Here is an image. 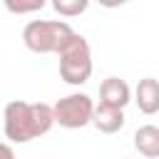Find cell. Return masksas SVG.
Returning <instances> with one entry per match:
<instances>
[{
	"label": "cell",
	"mask_w": 159,
	"mask_h": 159,
	"mask_svg": "<svg viewBox=\"0 0 159 159\" xmlns=\"http://www.w3.org/2000/svg\"><path fill=\"white\" fill-rule=\"evenodd\" d=\"M94 102L89 94L84 92H72L62 99H57L52 104L55 112V124H60L62 129H82L87 124H92V114H94Z\"/></svg>",
	"instance_id": "4"
},
{
	"label": "cell",
	"mask_w": 159,
	"mask_h": 159,
	"mask_svg": "<svg viewBox=\"0 0 159 159\" xmlns=\"http://www.w3.org/2000/svg\"><path fill=\"white\" fill-rule=\"evenodd\" d=\"M0 159H15V152L7 142H0Z\"/></svg>",
	"instance_id": "11"
},
{
	"label": "cell",
	"mask_w": 159,
	"mask_h": 159,
	"mask_svg": "<svg viewBox=\"0 0 159 159\" xmlns=\"http://www.w3.org/2000/svg\"><path fill=\"white\" fill-rule=\"evenodd\" d=\"M134 102L142 114H157L159 112V80L142 77L134 87Z\"/></svg>",
	"instance_id": "6"
},
{
	"label": "cell",
	"mask_w": 159,
	"mask_h": 159,
	"mask_svg": "<svg viewBox=\"0 0 159 159\" xmlns=\"http://www.w3.org/2000/svg\"><path fill=\"white\" fill-rule=\"evenodd\" d=\"M92 124L97 132L102 134H117L124 127V109H114V107H104L97 104L94 114H92Z\"/></svg>",
	"instance_id": "7"
},
{
	"label": "cell",
	"mask_w": 159,
	"mask_h": 159,
	"mask_svg": "<svg viewBox=\"0 0 159 159\" xmlns=\"http://www.w3.org/2000/svg\"><path fill=\"white\" fill-rule=\"evenodd\" d=\"M2 127L5 137L15 144H27L42 134H47L55 127V112L47 102H25L12 99L5 104L2 112Z\"/></svg>",
	"instance_id": "1"
},
{
	"label": "cell",
	"mask_w": 159,
	"mask_h": 159,
	"mask_svg": "<svg viewBox=\"0 0 159 159\" xmlns=\"http://www.w3.org/2000/svg\"><path fill=\"white\" fill-rule=\"evenodd\" d=\"M132 102V89L122 77H107L99 84V104L104 107H114V109H124Z\"/></svg>",
	"instance_id": "5"
},
{
	"label": "cell",
	"mask_w": 159,
	"mask_h": 159,
	"mask_svg": "<svg viewBox=\"0 0 159 159\" xmlns=\"http://www.w3.org/2000/svg\"><path fill=\"white\" fill-rule=\"evenodd\" d=\"M134 149L147 159H159V127L142 124L134 132Z\"/></svg>",
	"instance_id": "8"
},
{
	"label": "cell",
	"mask_w": 159,
	"mask_h": 159,
	"mask_svg": "<svg viewBox=\"0 0 159 159\" xmlns=\"http://www.w3.org/2000/svg\"><path fill=\"white\" fill-rule=\"evenodd\" d=\"M57 57H60V77L67 84L80 87L92 77V50L84 35L75 32L57 52Z\"/></svg>",
	"instance_id": "3"
},
{
	"label": "cell",
	"mask_w": 159,
	"mask_h": 159,
	"mask_svg": "<svg viewBox=\"0 0 159 159\" xmlns=\"http://www.w3.org/2000/svg\"><path fill=\"white\" fill-rule=\"evenodd\" d=\"M5 7H7L10 12H15V15H25V12L42 10V7H45V0H30V2H12V0H7Z\"/></svg>",
	"instance_id": "10"
},
{
	"label": "cell",
	"mask_w": 159,
	"mask_h": 159,
	"mask_svg": "<svg viewBox=\"0 0 159 159\" xmlns=\"http://www.w3.org/2000/svg\"><path fill=\"white\" fill-rule=\"evenodd\" d=\"M72 35L75 30L65 20H30L22 27L25 47L37 55H57Z\"/></svg>",
	"instance_id": "2"
},
{
	"label": "cell",
	"mask_w": 159,
	"mask_h": 159,
	"mask_svg": "<svg viewBox=\"0 0 159 159\" xmlns=\"http://www.w3.org/2000/svg\"><path fill=\"white\" fill-rule=\"evenodd\" d=\"M89 7L87 0H52V10L62 17H77Z\"/></svg>",
	"instance_id": "9"
}]
</instances>
